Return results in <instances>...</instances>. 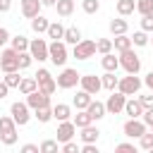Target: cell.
Returning a JSON list of instances; mask_svg holds the SVG:
<instances>
[{"label": "cell", "instance_id": "1", "mask_svg": "<svg viewBox=\"0 0 153 153\" xmlns=\"http://www.w3.org/2000/svg\"><path fill=\"white\" fill-rule=\"evenodd\" d=\"M0 141L5 146L17 143V122L12 115H0Z\"/></svg>", "mask_w": 153, "mask_h": 153}, {"label": "cell", "instance_id": "2", "mask_svg": "<svg viewBox=\"0 0 153 153\" xmlns=\"http://www.w3.org/2000/svg\"><path fill=\"white\" fill-rule=\"evenodd\" d=\"M48 60H50L55 67H65L67 60H69L67 43H65V41H50V43H48Z\"/></svg>", "mask_w": 153, "mask_h": 153}, {"label": "cell", "instance_id": "3", "mask_svg": "<svg viewBox=\"0 0 153 153\" xmlns=\"http://www.w3.org/2000/svg\"><path fill=\"white\" fill-rule=\"evenodd\" d=\"M120 67H122L127 74H139V72H141V57H139L131 48H127V50L120 53Z\"/></svg>", "mask_w": 153, "mask_h": 153}, {"label": "cell", "instance_id": "4", "mask_svg": "<svg viewBox=\"0 0 153 153\" xmlns=\"http://www.w3.org/2000/svg\"><path fill=\"white\" fill-rule=\"evenodd\" d=\"M141 86H143V79H139V74H127V76H120L117 91H122L124 96H136Z\"/></svg>", "mask_w": 153, "mask_h": 153}, {"label": "cell", "instance_id": "5", "mask_svg": "<svg viewBox=\"0 0 153 153\" xmlns=\"http://www.w3.org/2000/svg\"><path fill=\"white\" fill-rule=\"evenodd\" d=\"M10 115L14 117V122H17V127H26L29 124V120H31V108H29V103L24 100H14L12 105H10Z\"/></svg>", "mask_w": 153, "mask_h": 153}, {"label": "cell", "instance_id": "6", "mask_svg": "<svg viewBox=\"0 0 153 153\" xmlns=\"http://www.w3.org/2000/svg\"><path fill=\"white\" fill-rule=\"evenodd\" d=\"M122 131H124V136H129V139H139V136H143V134L148 131V124H146L141 117H129V120L122 124Z\"/></svg>", "mask_w": 153, "mask_h": 153}, {"label": "cell", "instance_id": "7", "mask_svg": "<svg viewBox=\"0 0 153 153\" xmlns=\"http://www.w3.org/2000/svg\"><path fill=\"white\" fill-rule=\"evenodd\" d=\"M0 69L2 72H17L19 69V53L12 45L2 48V53H0Z\"/></svg>", "mask_w": 153, "mask_h": 153}, {"label": "cell", "instance_id": "8", "mask_svg": "<svg viewBox=\"0 0 153 153\" xmlns=\"http://www.w3.org/2000/svg\"><path fill=\"white\" fill-rule=\"evenodd\" d=\"M127 98L129 96H124L122 91H110V96H108V100H105V110H108V115H120V112H124V103H127Z\"/></svg>", "mask_w": 153, "mask_h": 153}, {"label": "cell", "instance_id": "9", "mask_svg": "<svg viewBox=\"0 0 153 153\" xmlns=\"http://www.w3.org/2000/svg\"><path fill=\"white\" fill-rule=\"evenodd\" d=\"M96 53H98V50H96V41H91V38H81V41L74 45L72 57H76V60H91Z\"/></svg>", "mask_w": 153, "mask_h": 153}, {"label": "cell", "instance_id": "10", "mask_svg": "<svg viewBox=\"0 0 153 153\" xmlns=\"http://www.w3.org/2000/svg\"><path fill=\"white\" fill-rule=\"evenodd\" d=\"M33 76H36V81H38V88H41V91H45L48 96H53V93L57 91V81H55V76H53L45 67H41Z\"/></svg>", "mask_w": 153, "mask_h": 153}, {"label": "cell", "instance_id": "11", "mask_svg": "<svg viewBox=\"0 0 153 153\" xmlns=\"http://www.w3.org/2000/svg\"><path fill=\"white\" fill-rule=\"evenodd\" d=\"M79 79H81V74L76 72V69H72V67H62V72L57 74V88H74L76 84H79Z\"/></svg>", "mask_w": 153, "mask_h": 153}, {"label": "cell", "instance_id": "12", "mask_svg": "<svg viewBox=\"0 0 153 153\" xmlns=\"http://www.w3.org/2000/svg\"><path fill=\"white\" fill-rule=\"evenodd\" d=\"M29 53L33 55L36 62H45V60H48V41H45V38H31Z\"/></svg>", "mask_w": 153, "mask_h": 153}, {"label": "cell", "instance_id": "13", "mask_svg": "<svg viewBox=\"0 0 153 153\" xmlns=\"http://www.w3.org/2000/svg\"><path fill=\"white\" fill-rule=\"evenodd\" d=\"M79 86H81L84 91H88L91 96H96V93L103 88V81H100V76H96V74H81Z\"/></svg>", "mask_w": 153, "mask_h": 153}, {"label": "cell", "instance_id": "14", "mask_svg": "<svg viewBox=\"0 0 153 153\" xmlns=\"http://www.w3.org/2000/svg\"><path fill=\"white\" fill-rule=\"evenodd\" d=\"M74 134H76V124H74V120H65V122L57 124V141H60V143L72 141Z\"/></svg>", "mask_w": 153, "mask_h": 153}, {"label": "cell", "instance_id": "15", "mask_svg": "<svg viewBox=\"0 0 153 153\" xmlns=\"http://www.w3.org/2000/svg\"><path fill=\"white\" fill-rule=\"evenodd\" d=\"M26 103H29V108H31V110H36V108H43V105H50V96H48L45 91H41V88H36V91H31V93L26 96Z\"/></svg>", "mask_w": 153, "mask_h": 153}, {"label": "cell", "instance_id": "16", "mask_svg": "<svg viewBox=\"0 0 153 153\" xmlns=\"http://www.w3.org/2000/svg\"><path fill=\"white\" fill-rule=\"evenodd\" d=\"M41 0H19V10H22V17L26 19H33L41 14Z\"/></svg>", "mask_w": 153, "mask_h": 153}, {"label": "cell", "instance_id": "17", "mask_svg": "<svg viewBox=\"0 0 153 153\" xmlns=\"http://www.w3.org/2000/svg\"><path fill=\"white\" fill-rule=\"evenodd\" d=\"M124 115H127V117H141V115H143L141 100H139V98H127V103H124Z\"/></svg>", "mask_w": 153, "mask_h": 153}, {"label": "cell", "instance_id": "18", "mask_svg": "<svg viewBox=\"0 0 153 153\" xmlns=\"http://www.w3.org/2000/svg\"><path fill=\"white\" fill-rule=\"evenodd\" d=\"M74 115H72V105H67V103H57V105H53V120H57V122H65V120H72Z\"/></svg>", "mask_w": 153, "mask_h": 153}, {"label": "cell", "instance_id": "19", "mask_svg": "<svg viewBox=\"0 0 153 153\" xmlns=\"http://www.w3.org/2000/svg\"><path fill=\"white\" fill-rule=\"evenodd\" d=\"M81 143H96L98 141V136H100V131H98V127H93V122L91 124H86V127H81Z\"/></svg>", "mask_w": 153, "mask_h": 153}, {"label": "cell", "instance_id": "20", "mask_svg": "<svg viewBox=\"0 0 153 153\" xmlns=\"http://www.w3.org/2000/svg\"><path fill=\"white\" fill-rule=\"evenodd\" d=\"M86 110H88V115L93 117V122H98V120H103V117L108 115V110H105V103H100V100H91Z\"/></svg>", "mask_w": 153, "mask_h": 153}, {"label": "cell", "instance_id": "21", "mask_svg": "<svg viewBox=\"0 0 153 153\" xmlns=\"http://www.w3.org/2000/svg\"><path fill=\"white\" fill-rule=\"evenodd\" d=\"M115 10H117L120 17H129V14L136 12V0H117L115 2Z\"/></svg>", "mask_w": 153, "mask_h": 153}, {"label": "cell", "instance_id": "22", "mask_svg": "<svg viewBox=\"0 0 153 153\" xmlns=\"http://www.w3.org/2000/svg\"><path fill=\"white\" fill-rule=\"evenodd\" d=\"M100 67H103L105 72H117V67H120V57H115L112 53H105V55H100Z\"/></svg>", "mask_w": 153, "mask_h": 153}, {"label": "cell", "instance_id": "23", "mask_svg": "<svg viewBox=\"0 0 153 153\" xmlns=\"http://www.w3.org/2000/svg\"><path fill=\"white\" fill-rule=\"evenodd\" d=\"M48 26H50V22H48L43 14H38V17L31 19V31L38 33V36H41V33H48Z\"/></svg>", "mask_w": 153, "mask_h": 153}, {"label": "cell", "instance_id": "24", "mask_svg": "<svg viewBox=\"0 0 153 153\" xmlns=\"http://www.w3.org/2000/svg\"><path fill=\"white\" fill-rule=\"evenodd\" d=\"M127 31H129V22H127L124 17L110 19V33H112V36H120V33H127Z\"/></svg>", "mask_w": 153, "mask_h": 153}, {"label": "cell", "instance_id": "25", "mask_svg": "<svg viewBox=\"0 0 153 153\" xmlns=\"http://www.w3.org/2000/svg\"><path fill=\"white\" fill-rule=\"evenodd\" d=\"M36 88H38L36 76H22V81H19V93H22V96H29V93L36 91Z\"/></svg>", "mask_w": 153, "mask_h": 153}, {"label": "cell", "instance_id": "26", "mask_svg": "<svg viewBox=\"0 0 153 153\" xmlns=\"http://www.w3.org/2000/svg\"><path fill=\"white\" fill-rule=\"evenodd\" d=\"M91 100H93V96L81 88V91H76V96H74V108H76V110H86Z\"/></svg>", "mask_w": 153, "mask_h": 153}, {"label": "cell", "instance_id": "27", "mask_svg": "<svg viewBox=\"0 0 153 153\" xmlns=\"http://www.w3.org/2000/svg\"><path fill=\"white\" fill-rule=\"evenodd\" d=\"M33 117L41 122V124H48L53 120V105H43V108H36L33 110Z\"/></svg>", "mask_w": 153, "mask_h": 153}, {"label": "cell", "instance_id": "28", "mask_svg": "<svg viewBox=\"0 0 153 153\" xmlns=\"http://www.w3.org/2000/svg\"><path fill=\"white\" fill-rule=\"evenodd\" d=\"M55 10H57L60 17H72L74 14V0H57Z\"/></svg>", "mask_w": 153, "mask_h": 153}, {"label": "cell", "instance_id": "29", "mask_svg": "<svg viewBox=\"0 0 153 153\" xmlns=\"http://www.w3.org/2000/svg\"><path fill=\"white\" fill-rule=\"evenodd\" d=\"M65 29H67V26H62L60 22H50V26H48V38L62 41V38H65Z\"/></svg>", "mask_w": 153, "mask_h": 153}, {"label": "cell", "instance_id": "30", "mask_svg": "<svg viewBox=\"0 0 153 153\" xmlns=\"http://www.w3.org/2000/svg\"><path fill=\"white\" fill-rule=\"evenodd\" d=\"M67 45H76L79 41H81V31L76 29V26H67L65 29V38H62Z\"/></svg>", "mask_w": 153, "mask_h": 153}, {"label": "cell", "instance_id": "31", "mask_svg": "<svg viewBox=\"0 0 153 153\" xmlns=\"http://www.w3.org/2000/svg\"><path fill=\"white\" fill-rule=\"evenodd\" d=\"M112 45H115V50H117V53H122V50L131 48L134 43H131V36H127V33H120V36H115V38H112Z\"/></svg>", "mask_w": 153, "mask_h": 153}, {"label": "cell", "instance_id": "32", "mask_svg": "<svg viewBox=\"0 0 153 153\" xmlns=\"http://www.w3.org/2000/svg\"><path fill=\"white\" fill-rule=\"evenodd\" d=\"M10 43H12V48H14L17 53H24V50H29V43H31V41H29L26 36H22V33H19V36H12V38H10Z\"/></svg>", "mask_w": 153, "mask_h": 153}, {"label": "cell", "instance_id": "33", "mask_svg": "<svg viewBox=\"0 0 153 153\" xmlns=\"http://www.w3.org/2000/svg\"><path fill=\"white\" fill-rule=\"evenodd\" d=\"M100 81H103V88L115 91V88H117V84H120V76H115V72H105V74L100 76Z\"/></svg>", "mask_w": 153, "mask_h": 153}, {"label": "cell", "instance_id": "34", "mask_svg": "<svg viewBox=\"0 0 153 153\" xmlns=\"http://www.w3.org/2000/svg\"><path fill=\"white\" fill-rule=\"evenodd\" d=\"M72 120H74L76 129H81V127H86V124H91V122H93V117L88 115V110H76V115H74Z\"/></svg>", "mask_w": 153, "mask_h": 153}, {"label": "cell", "instance_id": "35", "mask_svg": "<svg viewBox=\"0 0 153 153\" xmlns=\"http://www.w3.org/2000/svg\"><path fill=\"white\" fill-rule=\"evenodd\" d=\"M131 43H134L136 48H143V45H148V43H151V38H148V31H143V29L134 31V36H131Z\"/></svg>", "mask_w": 153, "mask_h": 153}, {"label": "cell", "instance_id": "36", "mask_svg": "<svg viewBox=\"0 0 153 153\" xmlns=\"http://www.w3.org/2000/svg\"><path fill=\"white\" fill-rule=\"evenodd\" d=\"M2 81H5L10 88H19V81H22V76H19V69H17V72H5Z\"/></svg>", "mask_w": 153, "mask_h": 153}, {"label": "cell", "instance_id": "37", "mask_svg": "<svg viewBox=\"0 0 153 153\" xmlns=\"http://www.w3.org/2000/svg\"><path fill=\"white\" fill-rule=\"evenodd\" d=\"M112 38H98L96 41V50L100 53V55H105V53H112Z\"/></svg>", "mask_w": 153, "mask_h": 153}, {"label": "cell", "instance_id": "38", "mask_svg": "<svg viewBox=\"0 0 153 153\" xmlns=\"http://www.w3.org/2000/svg\"><path fill=\"white\" fill-rule=\"evenodd\" d=\"M136 12L143 14H153V0H136Z\"/></svg>", "mask_w": 153, "mask_h": 153}, {"label": "cell", "instance_id": "39", "mask_svg": "<svg viewBox=\"0 0 153 153\" xmlns=\"http://www.w3.org/2000/svg\"><path fill=\"white\" fill-rule=\"evenodd\" d=\"M57 148H60V141L57 139H45L41 143V153H55Z\"/></svg>", "mask_w": 153, "mask_h": 153}, {"label": "cell", "instance_id": "40", "mask_svg": "<svg viewBox=\"0 0 153 153\" xmlns=\"http://www.w3.org/2000/svg\"><path fill=\"white\" fill-rule=\"evenodd\" d=\"M81 10H84L86 14H96V12L100 10V2H98V0H81Z\"/></svg>", "mask_w": 153, "mask_h": 153}, {"label": "cell", "instance_id": "41", "mask_svg": "<svg viewBox=\"0 0 153 153\" xmlns=\"http://www.w3.org/2000/svg\"><path fill=\"white\" fill-rule=\"evenodd\" d=\"M139 146L143 151H153V131H146L143 136H139Z\"/></svg>", "mask_w": 153, "mask_h": 153}, {"label": "cell", "instance_id": "42", "mask_svg": "<svg viewBox=\"0 0 153 153\" xmlns=\"http://www.w3.org/2000/svg\"><path fill=\"white\" fill-rule=\"evenodd\" d=\"M31 62H33V55H31L29 50L19 53V69H29V67H31Z\"/></svg>", "mask_w": 153, "mask_h": 153}, {"label": "cell", "instance_id": "43", "mask_svg": "<svg viewBox=\"0 0 153 153\" xmlns=\"http://www.w3.org/2000/svg\"><path fill=\"white\" fill-rule=\"evenodd\" d=\"M141 29L148 31V33H153V14H143L141 17Z\"/></svg>", "mask_w": 153, "mask_h": 153}, {"label": "cell", "instance_id": "44", "mask_svg": "<svg viewBox=\"0 0 153 153\" xmlns=\"http://www.w3.org/2000/svg\"><path fill=\"white\" fill-rule=\"evenodd\" d=\"M139 100H141L143 110H153V91H151V93H146V96H139Z\"/></svg>", "mask_w": 153, "mask_h": 153}, {"label": "cell", "instance_id": "45", "mask_svg": "<svg viewBox=\"0 0 153 153\" xmlns=\"http://www.w3.org/2000/svg\"><path fill=\"white\" fill-rule=\"evenodd\" d=\"M115 151H120V153H134L136 148H134V143H129V141H122V143H117V146H115Z\"/></svg>", "mask_w": 153, "mask_h": 153}, {"label": "cell", "instance_id": "46", "mask_svg": "<svg viewBox=\"0 0 153 153\" xmlns=\"http://www.w3.org/2000/svg\"><path fill=\"white\" fill-rule=\"evenodd\" d=\"M62 151H65V153H79L81 148H79L74 141H65V143H62Z\"/></svg>", "mask_w": 153, "mask_h": 153}, {"label": "cell", "instance_id": "47", "mask_svg": "<svg viewBox=\"0 0 153 153\" xmlns=\"http://www.w3.org/2000/svg\"><path fill=\"white\" fill-rule=\"evenodd\" d=\"M22 153H41V146H36V143H24V146H22Z\"/></svg>", "mask_w": 153, "mask_h": 153}, {"label": "cell", "instance_id": "48", "mask_svg": "<svg viewBox=\"0 0 153 153\" xmlns=\"http://www.w3.org/2000/svg\"><path fill=\"white\" fill-rule=\"evenodd\" d=\"M10 38H12V36H10V31H7L5 26H0V48H2V45H5Z\"/></svg>", "mask_w": 153, "mask_h": 153}, {"label": "cell", "instance_id": "49", "mask_svg": "<svg viewBox=\"0 0 153 153\" xmlns=\"http://www.w3.org/2000/svg\"><path fill=\"white\" fill-rule=\"evenodd\" d=\"M81 153H98V146L96 143H84L81 146Z\"/></svg>", "mask_w": 153, "mask_h": 153}, {"label": "cell", "instance_id": "50", "mask_svg": "<svg viewBox=\"0 0 153 153\" xmlns=\"http://www.w3.org/2000/svg\"><path fill=\"white\" fill-rule=\"evenodd\" d=\"M141 120H143V122H146V124L151 127V124H153V110H143V115H141Z\"/></svg>", "mask_w": 153, "mask_h": 153}, {"label": "cell", "instance_id": "51", "mask_svg": "<svg viewBox=\"0 0 153 153\" xmlns=\"http://www.w3.org/2000/svg\"><path fill=\"white\" fill-rule=\"evenodd\" d=\"M143 86H146L148 91H153V72H148V74L143 76Z\"/></svg>", "mask_w": 153, "mask_h": 153}, {"label": "cell", "instance_id": "52", "mask_svg": "<svg viewBox=\"0 0 153 153\" xmlns=\"http://www.w3.org/2000/svg\"><path fill=\"white\" fill-rule=\"evenodd\" d=\"M7 93H10V86L2 81V84H0V100H2V98H7Z\"/></svg>", "mask_w": 153, "mask_h": 153}, {"label": "cell", "instance_id": "53", "mask_svg": "<svg viewBox=\"0 0 153 153\" xmlns=\"http://www.w3.org/2000/svg\"><path fill=\"white\" fill-rule=\"evenodd\" d=\"M12 7V0H0V12H10Z\"/></svg>", "mask_w": 153, "mask_h": 153}, {"label": "cell", "instance_id": "54", "mask_svg": "<svg viewBox=\"0 0 153 153\" xmlns=\"http://www.w3.org/2000/svg\"><path fill=\"white\" fill-rule=\"evenodd\" d=\"M55 2H57V0H41L43 7H55Z\"/></svg>", "mask_w": 153, "mask_h": 153}, {"label": "cell", "instance_id": "55", "mask_svg": "<svg viewBox=\"0 0 153 153\" xmlns=\"http://www.w3.org/2000/svg\"><path fill=\"white\" fill-rule=\"evenodd\" d=\"M148 129H151V131H153V124H151V127H148Z\"/></svg>", "mask_w": 153, "mask_h": 153}, {"label": "cell", "instance_id": "56", "mask_svg": "<svg viewBox=\"0 0 153 153\" xmlns=\"http://www.w3.org/2000/svg\"><path fill=\"white\" fill-rule=\"evenodd\" d=\"M151 43H153V36H151Z\"/></svg>", "mask_w": 153, "mask_h": 153}, {"label": "cell", "instance_id": "57", "mask_svg": "<svg viewBox=\"0 0 153 153\" xmlns=\"http://www.w3.org/2000/svg\"><path fill=\"white\" fill-rule=\"evenodd\" d=\"M0 84H2V79H0Z\"/></svg>", "mask_w": 153, "mask_h": 153}]
</instances>
